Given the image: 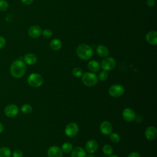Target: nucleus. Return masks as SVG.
Wrapping results in <instances>:
<instances>
[{
    "mask_svg": "<svg viewBox=\"0 0 157 157\" xmlns=\"http://www.w3.org/2000/svg\"><path fill=\"white\" fill-rule=\"evenodd\" d=\"M26 70V67L25 63L20 60L17 59L13 61L10 67V71L12 75L15 78H21L22 77Z\"/></svg>",
    "mask_w": 157,
    "mask_h": 157,
    "instance_id": "obj_1",
    "label": "nucleus"
},
{
    "mask_svg": "<svg viewBox=\"0 0 157 157\" xmlns=\"http://www.w3.org/2000/svg\"><path fill=\"white\" fill-rule=\"evenodd\" d=\"M76 53L81 59L88 60L93 56V49L90 45L85 44H82L77 47Z\"/></svg>",
    "mask_w": 157,
    "mask_h": 157,
    "instance_id": "obj_2",
    "label": "nucleus"
},
{
    "mask_svg": "<svg viewBox=\"0 0 157 157\" xmlns=\"http://www.w3.org/2000/svg\"><path fill=\"white\" fill-rule=\"evenodd\" d=\"M82 80L85 86L91 87L95 86L98 83V77L93 72H86L83 74L82 76Z\"/></svg>",
    "mask_w": 157,
    "mask_h": 157,
    "instance_id": "obj_3",
    "label": "nucleus"
},
{
    "mask_svg": "<svg viewBox=\"0 0 157 157\" xmlns=\"http://www.w3.org/2000/svg\"><path fill=\"white\" fill-rule=\"evenodd\" d=\"M28 84L32 87H39L40 86L43 82L44 78L41 75L37 73H32L31 74L27 79Z\"/></svg>",
    "mask_w": 157,
    "mask_h": 157,
    "instance_id": "obj_4",
    "label": "nucleus"
},
{
    "mask_svg": "<svg viewBox=\"0 0 157 157\" xmlns=\"http://www.w3.org/2000/svg\"><path fill=\"white\" fill-rule=\"evenodd\" d=\"M116 65V61L112 57H105L101 61V67L105 71L112 70Z\"/></svg>",
    "mask_w": 157,
    "mask_h": 157,
    "instance_id": "obj_5",
    "label": "nucleus"
},
{
    "mask_svg": "<svg viewBox=\"0 0 157 157\" xmlns=\"http://www.w3.org/2000/svg\"><path fill=\"white\" fill-rule=\"evenodd\" d=\"M124 91V90L123 86L120 84H114L109 89V94L114 98L120 97L123 94Z\"/></svg>",
    "mask_w": 157,
    "mask_h": 157,
    "instance_id": "obj_6",
    "label": "nucleus"
},
{
    "mask_svg": "<svg viewBox=\"0 0 157 157\" xmlns=\"http://www.w3.org/2000/svg\"><path fill=\"white\" fill-rule=\"evenodd\" d=\"M64 131L67 136L69 137H74L78 132V125L75 123H70L66 125Z\"/></svg>",
    "mask_w": 157,
    "mask_h": 157,
    "instance_id": "obj_7",
    "label": "nucleus"
},
{
    "mask_svg": "<svg viewBox=\"0 0 157 157\" xmlns=\"http://www.w3.org/2000/svg\"><path fill=\"white\" fill-rule=\"evenodd\" d=\"M19 112V109L15 104H9L4 109V113L8 117H15Z\"/></svg>",
    "mask_w": 157,
    "mask_h": 157,
    "instance_id": "obj_8",
    "label": "nucleus"
},
{
    "mask_svg": "<svg viewBox=\"0 0 157 157\" xmlns=\"http://www.w3.org/2000/svg\"><path fill=\"white\" fill-rule=\"evenodd\" d=\"M122 117L126 121H132L136 118V113L131 108H126L123 110Z\"/></svg>",
    "mask_w": 157,
    "mask_h": 157,
    "instance_id": "obj_9",
    "label": "nucleus"
},
{
    "mask_svg": "<svg viewBox=\"0 0 157 157\" xmlns=\"http://www.w3.org/2000/svg\"><path fill=\"white\" fill-rule=\"evenodd\" d=\"M47 156L48 157H63V151L59 147L52 146L48 148Z\"/></svg>",
    "mask_w": 157,
    "mask_h": 157,
    "instance_id": "obj_10",
    "label": "nucleus"
},
{
    "mask_svg": "<svg viewBox=\"0 0 157 157\" xmlns=\"http://www.w3.org/2000/svg\"><path fill=\"white\" fill-rule=\"evenodd\" d=\"M100 131L104 135H109L112 131V125L108 121H104L100 125Z\"/></svg>",
    "mask_w": 157,
    "mask_h": 157,
    "instance_id": "obj_11",
    "label": "nucleus"
},
{
    "mask_svg": "<svg viewBox=\"0 0 157 157\" xmlns=\"http://www.w3.org/2000/svg\"><path fill=\"white\" fill-rule=\"evenodd\" d=\"M145 137L149 140H155L157 137V130L154 126L148 127L145 131Z\"/></svg>",
    "mask_w": 157,
    "mask_h": 157,
    "instance_id": "obj_12",
    "label": "nucleus"
},
{
    "mask_svg": "<svg viewBox=\"0 0 157 157\" xmlns=\"http://www.w3.org/2000/svg\"><path fill=\"white\" fill-rule=\"evenodd\" d=\"M28 34L32 38H37L42 34V29L37 25H33L28 29Z\"/></svg>",
    "mask_w": 157,
    "mask_h": 157,
    "instance_id": "obj_13",
    "label": "nucleus"
},
{
    "mask_svg": "<svg viewBox=\"0 0 157 157\" xmlns=\"http://www.w3.org/2000/svg\"><path fill=\"white\" fill-rule=\"evenodd\" d=\"M98 148V142L95 140H90L85 144V150L89 153H94Z\"/></svg>",
    "mask_w": 157,
    "mask_h": 157,
    "instance_id": "obj_14",
    "label": "nucleus"
},
{
    "mask_svg": "<svg viewBox=\"0 0 157 157\" xmlns=\"http://www.w3.org/2000/svg\"><path fill=\"white\" fill-rule=\"evenodd\" d=\"M147 42L153 45L157 44V32L156 31H150L147 34L145 37Z\"/></svg>",
    "mask_w": 157,
    "mask_h": 157,
    "instance_id": "obj_15",
    "label": "nucleus"
},
{
    "mask_svg": "<svg viewBox=\"0 0 157 157\" xmlns=\"http://www.w3.org/2000/svg\"><path fill=\"white\" fill-rule=\"evenodd\" d=\"M71 156V157H86V153L83 148L77 147L72 149Z\"/></svg>",
    "mask_w": 157,
    "mask_h": 157,
    "instance_id": "obj_16",
    "label": "nucleus"
},
{
    "mask_svg": "<svg viewBox=\"0 0 157 157\" xmlns=\"http://www.w3.org/2000/svg\"><path fill=\"white\" fill-rule=\"evenodd\" d=\"M23 59L25 62L28 65H33L37 61V56H36V55L32 53L26 54Z\"/></svg>",
    "mask_w": 157,
    "mask_h": 157,
    "instance_id": "obj_17",
    "label": "nucleus"
},
{
    "mask_svg": "<svg viewBox=\"0 0 157 157\" xmlns=\"http://www.w3.org/2000/svg\"><path fill=\"white\" fill-rule=\"evenodd\" d=\"M96 53L100 56L102 58L107 57L109 53V49L103 45H98L96 48Z\"/></svg>",
    "mask_w": 157,
    "mask_h": 157,
    "instance_id": "obj_18",
    "label": "nucleus"
},
{
    "mask_svg": "<svg viewBox=\"0 0 157 157\" xmlns=\"http://www.w3.org/2000/svg\"><path fill=\"white\" fill-rule=\"evenodd\" d=\"M88 68L90 71L94 72H96L100 70L101 65L97 61L91 60L88 64Z\"/></svg>",
    "mask_w": 157,
    "mask_h": 157,
    "instance_id": "obj_19",
    "label": "nucleus"
},
{
    "mask_svg": "<svg viewBox=\"0 0 157 157\" xmlns=\"http://www.w3.org/2000/svg\"><path fill=\"white\" fill-rule=\"evenodd\" d=\"M62 46V43L60 40L58 39H54L51 40L50 43V48L55 51L59 50Z\"/></svg>",
    "mask_w": 157,
    "mask_h": 157,
    "instance_id": "obj_20",
    "label": "nucleus"
},
{
    "mask_svg": "<svg viewBox=\"0 0 157 157\" xmlns=\"http://www.w3.org/2000/svg\"><path fill=\"white\" fill-rule=\"evenodd\" d=\"M72 149H73V146H72V144L69 142L64 143L61 147L62 151L65 153H68L71 152Z\"/></svg>",
    "mask_w": 157,
    "mask_h": 157,
    "instance_id": "obj_21",
    "label": "nucleus"
},
{
    "mask_svg": "<svg viewBox=\"0 0 157 157\" xmlns=\"http://www.w3.org/2000/svg\"><path fill=\"white\" fill-rule=\"evenodd\" d=\"M11 151L7 147L0 148V157H10Z\"/></svg>",
    "mask_w": 157,
    "mask_h": 157,
    "instance_id": "obj_22",
    "label": "nucleus"
},
{
    "mask_svg": "<svg viewBox=\"0 0 157 157\" xmlns=\"http://www.w3.org/2000/svg\"><path fill=\"white\" fill-rule=\"evenodd\" d=\"M33 110V107L31 105L25 104L21 107V111L25 114H29Z\"/></svg>",
    "mask_w": 157,
    "mask_h": 157,
    "instance_id": "obj_23",
    "label": "nucleus"
},
{
    "mask_svg": "<svg viewBox=\"0 0 157 157\" xmlns=\"http://www.w3.org/2000/svg\"><path fill=\"white\" fill-rule=\"evenodd\" d=\"M103 153L107 156H110L113 153V148L110 145H105L102 148Z\"/></svg>",
    "mask_w": 157,
    "mask_h": 157,
    "instance_id": "obj_24",
    "label": "nucleus"
},
{
    "mask_svg": "<svg viewBox=\"0 0 157 157\" xmlns=\"http://www.w3.org/2000/svg\"><path fill=\"white\" fill-rule=\"evenodd\" d=\"M110 139L112 142L114 143H118L120 140V136L115 132H111L110 134Z\"/></svg>",
    "mask_w": 157,
    "mask_h": 157,
    "instance_id": "obj_25",
    "label": "nucleus"
},
{
    "mask_svg": "<svg viewBox=\"0 0 157 157\" xmlns=\"http://www.w3.org/2000/svg\"><path fill=\"white\" fill-rule=\"evenodd\" d=\"M73 75L76 77H81L83 75V71L80 67H75L72 70Z\"/></svg>",
    "mask_w": 157,
    "mask_h": 157,
    "instance_id": "obj_26",
    "label": "nucleus"
},
{
    "mask_svg": "<svg viewBox=\"0 0 157 157\" xmlns=\"http://www.w3.org/2000/svg\"><path fill=\"white\" fill-rule=\"evenodd\" d=\"M108 76H109V75H108L107 72L103 70L102 71L99 72V74L98 75V78L101 81H105L108 78Z\"/></svg>",
    "mask_w": 157,
    "mask_h": 157,
    "instance_id": "obj_27",
    "label": "nucleus"
},
{
    "mask_svg": "<svg viewBox=\"0 0 157 157\" xmlns=\"http://www.w3.org/2000/svg\"><path fill=\"white\" fill-rule=\"evenodd\" d=\"M9 7V3L6 0H0V11H5Z\"/></svg>",
    "mask_w": 157,
    "mask_h": 157,
    "instance_id": "obj_28",
    "label": "nucleus"
},
{
    "mask_svg": "<svg viewBox=\"0 0 157 157\" xmlns=\"http://www.w3.org/2000/svg\"><path fill=\"white\" fill-rule=\"evenodd\" d=\"M42 36L45 38H49L51 37L53 35V32L50 29H45L44 31H42Z\"/></svg>",
    "mask_w": 157,
    "mask_h": 157,
    "instance_id": "obj_29",
    "label": "nucleus"
},
{
    "mask_svg": "<svg viewBox=\"0 0 157 157\" xmlns=\"http://www.w3.org/2000/svg\"><path fill=\"white\" fill-rule=\"evenodd\" d=\"M13 157H23V152L20 150H15L12 154Z\"/></svg>",
    "mask_w": 157,
    "mask_h": 157,
    "instance_id": "obj_30",
    "label": "nucleus"
},
{
    "mask_svg": "<svg viewBox=\"0 0 157 157\" xmlns=\"http://www.w3.org/2000/svg\"><path fill=\"white\" fill-rule=\"evenodd\" d=\"M6 45V39L4 37L0 36V49L3 48Z\"/></svg>",
    "mask_w": 157,
    "mask_h": 157,
    "instance_id": "obj_31",
    "label": "nucleus"
},
{
    "mask_svg": "<svg viewBox=\"0 0 157 157\" xmlns=\"http://www.w3.org/2000/svg\"><path fill=\"white\" fill-rule=\"evenodd\" d=\"M146 3L148 6L153 7L155 4V0H147Z\"/></svg>",
    "mask_w": 157,
    "mask_h": 157,
    "instance_id": "obj_32",
    "label": "nucleus"
},
{
    "mask_svg": "<svg viewBox=\"0 0 157 157\" xmlns=\"http://www.w3.org/2000/svg\"><path fill=\"white\" fill-rule=\"evenodd\" d=\"M128 157H141V156L140 154L137 152H132L128 156Z\"/></svg>",
    "mask_w": 157,
    "mask_h": 157,
    "instance_id": "obj_33",
    "label": "nucleus"
},
{
    "mask_svg": "<svg viewBox=\"0 0 157 157\" xmlns=\"http://www.w3.org/2000/svg\"><path fill=\"white\" fill-rule=\"evenodd\" d=\"M23 4L26 5H30L31 4L33 3V0H20Z\"/></svg>",
    "mask_w": 157,
    "mask_h": 157,
    "instance_id": "obj_34",
    "label": "nucleus"
},
{
    "mask_svg": "<svg viewBox=\"0 0 157 157\" xmlns=\"http://www.w3.org/2000/svg\"><path fill=\"white\" fill-rule=\"evenodd\" d=\"M4 130V126L1 123H0V134Z\"/></svg>",
    "mask_w": 157,
    "mask_h": 157,
    "instance_id": "obj_35",
    "label": "nucleus"
},
{
    "mask_svg": "<svg viewBox=\"0 0 157 157\" xmlns=\"http://www.w3.org/2000/svg\"><path fill=\"white\" fill-rule=\"evenodd\" d=\"M86 157H95V156H94L93 155H91V154L90 153V155H86Z\"/></svg>",
    "mask_w": 157,
    "mask_h": 157,
    "instance_id": "obj_36",
    "label": "nucleus"
},
{
    "mask_svg": "<svg viewBox=\"0 0 157 157\" xmlns=\"http://www.w3.org/2000/svg\"><path fill=\"white\" fill-rule=\"evenodd\" d=\"M109 157H118V156L117 155H110Z\"/></svg>",
    "mask_w": 157,
    "mask_h": 157,
    "instance_id": "obj_37",
    "label": "nucleus"
}]
</instances>
